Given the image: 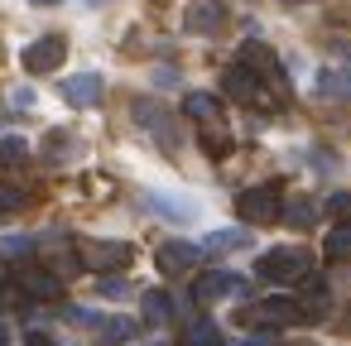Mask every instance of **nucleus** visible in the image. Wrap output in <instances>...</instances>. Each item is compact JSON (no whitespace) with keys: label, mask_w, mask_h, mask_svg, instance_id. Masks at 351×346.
<instances>
[{"label":"nucleus","mask_w":351,"mask_h":346,"mask_svg":"<svg viewBox=\"0 0 351 346\" xmlns=\"http://www.w3.org/2000/svg\"><path fill=\"white\" fill-rule=\"evenodd\" d=\"M308 269H313L308 250H269V255L260 260V279H269V284H293V279H303Z\"/></svg>","instance_id":"obj_1"},{"label":"nucleus","mask_w":351,"mask_h":346,"mask_svg":"<svg viewBox=\"0 0 351 346\" xmlns=\"http://www.w3.org/2000/svg\"><path fill=\"white\" fill-rule=\"evenodd\" d=\"M63 58H68V39H58V34L34 39V44L20 53V63H25L29 73H53V68H63Z\"/></svg>","instance_id":"obj_2"},{"label":"nucleus","mask_w":351,"mask_h":346,"mask_svg":"<svg viewBox=\"0 0 351 346\" xmlns=\"http://www.w3.org/2000/svg\"><path fill=\"white\" fill-rule=\"evenodd\" d=\"M236 212H241L245 221H274V217H279V193H274L269 183L245 188V193L236 197Z\"/></svg>","instance_id":"obj_3"},{"label":"nucleus","mask_w":351,"mask_h":346,"mask_svg":"<svg viewBox=\"0 0 351 346\" xmlns=\"http://www.w3.org/2000/svg\"><path fill=\"white\" fill-rule=\"evenodd\" d=\"M197 298L202 303H217V298H250V284L241 274H226V269H212L197 279Z\"/></svg>","instance_id":"obj_4"},{"label":"nucleus","mask_w":351,"mask_h":346,"mask_svg":"<svg viewBox=\"0 0 351 346\" xmlns=\"http://www.w3.org/2000/svg\"><path fill=\"white\" fill-rule=\"evenodd\" d=\"M82 255H87V264H92V269H121V264H130V260H135V250H130L125 240H87V245H82Z\"/></svg>","instance_id":"obj_5"},{"label":"nucleus","mask_w":351,"mask_h":346,"mask_svg":"<svg viewBox=\"0 0 351 346\" xmlns=\"http://www.w3.org/2000/svg\"><path fill=\"white\" fill-rule=\"evenodd\" d=\"M221 25H226L221 0H197V5H188V15H183V29L188 34H217Z\"/></svg>","instance_id":"obj_6"},{"label":"nucleus","mask_w":351,"mask_h":346,"mask_svg":"<svg viewBox=\"0 0 351 346\" xmlns=\"http://www.w3.org/2000/svg\"><path fill=\"white\" fill-rule=\"evenodd\" d=\"M63 97H68L73 106L87 111V106L101 101V77H97V73H77V77H68V82H63Z\"/></svg>","instance_id":"obj_7"},{"label":"nucleus","mask_w":351,"mask_h":346,"mask_svg":"<svg viewBox=\"0 0 351 346\" xmlns=\"http://www.w3.org/2000/svg\"><path fill=\"white\" fill-rule=\"evenodd\" d=\"M197 260H202V250H197V245H183V240L159 245V269H164V274H183V269H193Z\"/></svg>","instance_id":"obj_8"},{"label":"nucleus","mask_w":351,"mask_h":346,"mask_svg":"<svg viewBox=\"0 0 351 346\" xmlns=\"http://www.w3.org/2000/svg\"><path fill=\"white\" fill-rule=\"evenodd\" d=\"M135 121H140V125H149V130H154L164 145H173V140H178V130H173L169 111H159L154 101H135Z\"/></svg>","instance_id":"obj_9"},{"label":"nucleus","mask_w":351,"mask_h":346,"mask_svg":"<svg viewBox=\"0 0 351 346\" xmlns=\"http://www.w3.org/2000/svg\"><path fill=\"white\" fill-rule=\"evenodd\" d=\"M241 68H250L255 77H260V73H265V77H274V73H279V68H274V53H269V49H260V44H245V49H241Z\"/></svg>","instance_id":"obj_10"},{"label":"nucleus","mask_w":351,"mask_h":346,"mask_svg":"<svg viewBox=\"0 0 351 346\" xmlns=\"http://www.w3.org/2000/svg\"><path fill=\"white\" fill-rule=\"evenodd\" d=\"M226 92H231L236 101H245V97L260 101V92H255V73H250V68H226Z\"/></svg>","instance_id":"obj_11"},{"label":"nucleus","mask_w":351,"mask_h":346,"mask_svg":"<svg viewBox=\"0 0 351 346\" xmlns=\"http://www.w3.org/2000/svg\"><path fill=\"white\" fill-rule=\"evenodd\" d=\"M236 245H250V231H245V226H241V231H217V236H207L202 255H221V250H236Z\"/></svg>","instance_id":"obj_12"},{"label":"nucleus","mask_w":351,"mask_h":346,"mask_svg":"<svg viewBox=\"0 0 351 346\" xmlns=\"http://www.w3.org/2000/svg\"><path fill=\"white\" fill-rule=\"evenodd\" d=\"M20 288H25V293H34V298H58V279H53V274H44V269H29V274L20 279Z\"/></svg>","instance_id":"obj_13"},{"label":"nucleus","mask_w":351,"mask_h":346,"mask_svg":"<svg viewBox=\"0 0 351 346\" xmlns=\"http://www.w3.org/2000/svg\"><path fill=\"white\" fill-rule=\"evenodd\" d=\"M183 111H188V116H197V121H217V111H221V101H217L212 92H193V97L183 101Z\"/></svg>","instance_id":"obj_14"},{"label":"nucleus","mask_w":351,"mask_h":346,"mask_svg":"<svg viewBox=\"0 0 351 346\" xmlns=\"http://www.w3.org/2000/svg\"><path fill=\"white\" fill-rule=\"evenodd\" d=\"M169 317H173L169 293H159V288H154V293H145V322H154V327H159V322H169Z\"/></svg>","instance_id":"obj_15"},{"label":"nucleus","mask_w":351,"mask_h":346,"mask_svg":"<svg viewBox=\"0 0 351 346\" xmlns=\"http://www.w3.org/2000/svg\"><path fill=\"white\" fill-rule=\"evenodd\" d=\"M317 92L346 97V101H351V73H346V77H341V73H317Z\"/></svg>","instance_id":"obj_16"},{"label":"nucleus","mask_w":351,"mask_h":346,"mask_svg":"<svg viewBox=\"0 0 351 346\" xmlns=\"http://www.w3.org/2000/svg\"><path fill=\"white\" fill-rule=\"evenodd\" d=\"M25 159H29V145H25L20 135L0 140V164H5V169H10V164H25Z\"/></svg>","instance_id":"obj_17"},{"label":"nucleus","mask_w":351,"mask_h":346,"mask_svg":"<svg viewBox=\"0 0 351 346\" xmlns=\"http://www.w3.org/2000/svg\"><path fill=\"white\" fill-rule=\"evenodd\" d=\"M202 149H207L212 159H226V154H231V135H226V130H202Z\"/></svg>","instance_id":"obj_18"},{"label":"nucleus","mask_w":351,"mask_h":346,"mask_svg":"<svg viewBox=\"0 0 351 346\" xmlns=\"http://www.w3.org/2000/svg\"><path fill=\"white\" fill-rule=\"evenodd\" d=\"M322 250H327V260H341V255H351V226H341V231H332Z\"/></svg>","instance_id":"obj_19"},{"label":"nucleus","mask_w":351,"mask_h":346,"mask_svg":"<svg viewBox=\"0 0 351 346\" xmlns=\"http://www.w3.org/2000/svg\"><path fill=\"white\" fill-rule=\"evenodd\" d=\"M149 207H154V212H169V217H183V221L193 217V207H188V202H173V197H164V193H154V197H149Z\"/></svg>","instance_id":"obj_20"},{"label":"nucleus","mask_w":351,"mask_h":346,"mask_svg":"<svg viewBox=\"0 0 351 346\" xmlns=\"http://www.w3.org/2000/svg\"><path fill=\"white\" fill-rule=\"evenodd\" d=\"M101 332H106V341H125V336H135V322L130 317H106Z\"/></svg>","instance_id":"obj_21"},{"label":"nucleus","mask_w":351,"mask_h":346,"mask_svg":"<svg viewBox=\"0 0 351 346\" xmlns=\"http://www.w3.org/2000/svg\"><path fill=\"white\" fill-rule=\"evenodd\" d=\"M188 346H217V322H193L188 327Z\"/></svg>","instance_id":"obj_22"},{"label":"nucleus","mask_w":351,"mask_h":346,"mask_svg":"<svg viewBox=\"0 0 351 346\" xmlns=\"http://www.w3.org/2000/svg\"><path fill=\"white\" fill-rule=\"evenodd\" d=\"M284 217H289L293 226H313V202H289Z\"/></svg>","instance_id":"obj_23"},{"label":"nucleus","mask_w":351,"mask_h":346,"mask_svg":"<svg viewBox=\"0 0 351 346\" xmlns=\"http://www.w3.org/2000/svg\"><path fill=\"white\" fill-rule=\"evenodd\" d=\"M15 207H25V193L20 188H0V212H15Z\"/></svg>","instance_id":"obj_24"},{"label":"nucleus","mask_w":351,"mask_h":346,"mask_svg":"<svg viewBox=\"0 0 351 346\" xmlns=\"http://www.w3.org/2000/svg\"><path fill=\"white\" fill-rule=\"evenodd\" d=\"M0 255H29V240L25 236H5L0 240Z\"/></svg>","instance_id":"obj_25"},{"label":"nucleus","mask_w":351,"mask_h":346,"mask_svg":"<svg viewBox=\"0 0 351 346\" xmlns=\"http://www.w3.org/2000/svg\"><path fill=\"white\" fill-rule=\"evenodd\" d=\"M10 101H15L20 111H29V106H34V92H29V87H20V92H10Z\"/></svg>","instance_id":"obj_26"},{"label":"nucleus","mask_w":351,"mask_h":346,"mask_svg":"<svg viewBox=\"0 0 351 346\" xmlns=\"http://www.w3.org/2000/svg\"><path fill=\"white\" fill-rule=\"evenodd\" d=\"M25 346H58V341H53L49 332H29V336H25Z\"/></svg>","instance_id":"obj_27"},{"label":"nucleus","mask_w":351,"mask_h":346,"mask_svg":"<svg viewBox=\"0 0 351 346\" xmlns=\"http://www.w3.org/2000/svg\"><path fill=\"white\" fill-rule=\"evenodd\" d=\"M154 82H159V87H173V82H178V73H173V68H159V73H154Z\"/></svg>","instance_id":"obj_28"},{"label":"nucleus","mask_w":351,"mask_h":346,"mask_svg":"<svg viewBox=\"0 0 351 346\" xmlns=\"http://www.w3.org/2000/svg\"><path fill=\"white\" fill-rule=\"evenodd\" d=\"M101 293H111V298H116V293H125V284H121V279H101Z\"/></svg>","instance_id":"obj_29"},{"label":"nucleus","mask_w":351,"mask_h":346,"mask_svg":"<svg viewBox=\"0 0 351 346\" xmlns=\"http://www.w3.org/2000/svg\"><path fill=\"white\" fill-rule=\"evenodd\" d=\"M0 346H10V332H5V327H0Z\"/></svg>","instance_id":"obj_30"},{"label":"nucleus","mask_w":351,"mask_h":346,"mask_svg":"<svg viewBox=\"0 0 351 346\" xmlns=\"http://www.w3.org/2000/svg\"><path fill=\"white\" fill-rule=\"evenodd\" d=\"M29 5H58V0H29Z\"/></svg>","instance_id":"obj_31"},{"label":"nucleus","mask_w":351,"mask_h":346,"mask_svg":"<svg viewBox=\"0 0 351 346\" xmlns=\"http://www.w3.org/2000/svg\"><path fill=\"white\" fill-rule=\"evenodd\" d=\"M284 5H308V0H284Z\"/></svg>","instance_id":"obj_32"}]
</instances>
